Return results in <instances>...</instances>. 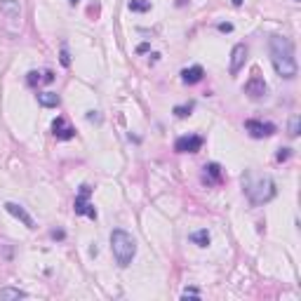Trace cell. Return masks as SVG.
Here are the masks:
<instances>
[{"instance_id": "277c9868", "label": "cell", "mask_w": 301, "mask_h": 301, "mask_svg": "<svg viewBox=\"0 0 301 301\" xmlns=\"http://www.w3.org/2000/svg\"><path fill=\"white\" fill-rule=\"evenodd\" d=\"M90 195H92V188L87 183H83L80 186V193H78V198H75V203H73V210H75V214H85L90 219H97V210L90 205Z\"/></svg>"}, {"instance_id": "83f0119b", "label": "cell", "mask_w": 301, "mask_h": 301, "mask_svg": "<svg viewBox=\"0 0 301 301\" xmlns=\"http://www.w3.org/2000/svg\"><path fill=\"white\" fill-rule=\"evenodd\" d=\"M233 5H236V7L238 5H242V0H233Z\"/></svg>"}, {"instance_id": "7402d4cb", "label": "cell", "mask_w": 301, "mask_h": 301, "mask_svg": "<svg viewBox=\"0 0 301 301\" xmlns=\"http://www.w3.org/2000/svg\"><path fill=\"white\" fill-rule=\"evenodd\" d=\"M87 120H92V122H101V116H99V111H87Z\"/></svg>"}, {"instance_id": "5bb4252c", "label": "cell", "mask_w": 301, "mask_h": 301, "mask_svg": "<svg viewBox=\"0 0 301 301\" xmlns=\"http://www.w3.org/2000/svg\"><path fill=\"white\" fill-rule=\"evenodd\" d=\"M38 104L45 108H57L61 104V99H59V94H54V92H40L38 94Z\"/></svg>"}, {"instance_id": "4316f807", "label": "cell", "mask_w": 301, "mask_h": 301, "mask_svg": "<svg viewBox=\"0 0 301 301\" xmlns=\"http://www.w3.org/2000/svg\"><path fill=\"white\" fill-rule=\"evenodd\" d=\"M149 50H150V47H149V43H141V45H139V47H137V52H139V54H144V52H149Z\"/></svg>"}, {"instance_id": "44dd1931", "label": "cell", "mask_w": 301, "mask_h": 301, "mask_svg": "<svg viewBox=\"0 0 301 301\" xmlns=\"http://www.w3.org/2000/svg\"><path fill=\"white\" fill-rule=\"evenodd\" d=\"M290 155H292V149H280L278 155H275V160H278V162H285L287 158H290Z\"/></svg>"}, {"instance_id": "d6986e66", "label": "cell", "mask_w": 301, "mask_h": 301, "mask_svg": "<svg viewBox=\"0 0 301 301\" xmlns=\"http://www.w3.org/2000/svg\"><path fill=\"white\" fill-rule=\"evenodd\" d=\"M26 83L35 87L38 83H43V73H40V71H31V73H29V78H26Z\"/></svg>"}, {"instance_id": "603a6c76", "label": "cell", "mask_w": 301, "mask_h": 301, "mask_svg": "<svg viewBox=\"0 0 301 301\" xmlns=\"http://www.w3.org/2000/svg\"><path fill=\"white\" fill-rule=\"evenodd\" d=\"M61 64L71 66V57H68V50H66V47H61Z\"/></svg>"}, {"instance_id": "8fae6325", "label": "cell", "mask_w": 301, "mask_h": 301, "mask_svg": "<svg viewBox=\"0 0 301 301\" xmlns=\"http://www.w3.org/2000/svg\"><path fill=\"white\" fill-rule=\"evenodd\" d=\"M52 129H54V137H57V139H61V141L73 139V137H75V129L71 127V125H68L64 118H57V120H54V122H52Z\"/></svg>"}, {"instance_id": "4fadbf2b", "label": "cell", "mask_w": 301, "mask_h": 301, "mask_svg": "<svg viewBox=\"0 0 301 301\" xmlns=\"http://www.w3.org/2000/svg\"><path fill=\"white\" fill-rule=\"evenodd\" d=\"M205 174H207V179H210L212 183H221V181H224L221 165H216V162H207V165H205Z\"/></svg>"}, {"instance_id": "d4e9b609", "label": "cell", "mask_w": 301, "mask_h": 301, "mask_svg": "<svg viewBox=\"0 0 301 301\" xmlns=\"http://www.w3.org/2000/svg\"><path fill=\"white\" fill-rule=\"evenodd\" d=\"M183 297H200V292L193 290V287H188V290H183Z\"/></svg>"}, {"instance_id": "52a82bcc", "label": "cell", "mask_w": 301, "mask_h": 301, "mask_svg": "<svg viewBox=\"0 0 301 301\" xmlns=\"http://www.w3.org/2000/svg\"><path fill=\"white\" fill-rule=\"evenodd\" d=\"M245 61H247V45L238 43L236 47H233V52H231V66H228V73L238 75L240 73V68L245 66Z\"/></svg>"}, {"instance_id": "7c38bea8", "label": "cell", "mask_w": 301, "mask_h": 301, "mask_svg": "<svg viewBox=\"0 0 301 301\" xmlns=\"http://www.w3.org/2000/svg\"><path fill=\"white\" fill-rule=\"evenodd\" d=\"M203 66H191V68H183L181 71V80L186 83V85H195V83H200L203 80Z\"/></svg>"}, {"instance_id": "ffe728a7", "label": "cell", "mask_w": 301, "mask_h": 301, "mask_svg": "<svg viewBox=\"0 0 301 301\" xmlns=\"http://www.w3.org/2000/svg\"><path fill=\"white\" fill-rule=\"evenodd\" d=\"M290 137H299V116H292L290 120Z\"/></svg>"}, {"instance_id": "e0dca14e", "label": "cell", "mask_w": 301, "mask_h": 301, "mask_svg": "<svg viewBox=\"0 0 301 301\" xmlns=\"http://www.w3.org/2000/svg\"><path fill=\"white\" fill-rule=\"evenodd\" d=\"M129 12H149L150 10V0H129Z\"/></svg>"}, {"instance_id": "cb8c5ba5", "label": "cell", "mask_w": 301, "mask_h": 301, "mask_svg": "<svg viewBox=\"0 0 301 301\" xmlns=\"http://www.w3.org/2000/svg\"><path fill=\"white\" fill-rule=\"evenodd\" d=\"M219 31L231 33V31H233V24H228V22H226V24H219Z\"/></svg>"}, {"instance_id": "2e32d148", "label": "cell", "mask_w": 301, "mask_h": 301, "mask_svg": "<svg viewBox=\"0 0 301 301\" xmlns=\"http://www.w3.org/2000/svg\"><path fill=\"white\" fill-rule=\"evenodd\" d=\"M26 292L22 290H14V287H2L0 290V299H24Z\"/></svg>"}, {"instance_id": "9c48e42d", "label": "cell", "mask_w": 301, "mask_h": 301, "mask_svg": "<svg viewBox=\"0 0 301 301\" xmlns=\"http://www.w3.org/2000/svg\"><path fill=\"white\" fill-rule=\"evenodd\" d=\"M5 210H7V212H10V214L14 216V219H19V221H22V224L26 226V228H35V221H33V216L29 214L26 210H24L22 205H17V203H5Z\"/></svg>"}, {"instance_id": "ba28073f", "label": "cell", "mask_w": 301, "mask_h": 301, "mask_svg": "<svg viewBox=\"0 0 301 301\" xmlns=\"http://www.w3.org/2000/svg\"><path fill=\"white\" fill-rule=\"evenodd\" d=\"M245 92H247L252 99H261L266 92H269V85H266V80H264L261 75L254 73L247 83H245Z\"/></svg>"}, {"instance_id": "484cf974", "label": "cell", "mask_w": 301, "mask_h": 301, "mask_svg": "<svg viewBox=\"0 0 301 301\" xmlns=\"http://www.w3.org/2000/svg\"><path fill=\"white\" fill-rule=\"evenodd\" d=\"M50 236H52V238H57V240H64V236H66V233H64V231H52Z\"/></svg>"}, {"instance_id": "6da1fadb", "label": "cell", "mask_w": 301, "mask_h": 301, "mask_svg": "<svg viewBox=\"0 0 301 301\" xmlns=\"http://www.w3.org/2000/svg\"><path fill=\"white\" fill-rule=\"evenodd\" d=\"M269 52H271V61L273 68L280 78L285 80H294L299 73V66H297V57H294V45L287 35H271L269 40Z\"/></svg>"}, {"instance_id": "ac0fdd59", "label": "cell", "mask_w": 301, "mask_h": 301, "mask_svg": "<svg viewBox=\"0 0 301 301\" xmlns=\"http://www.w3.org/2000/svg\"><path fill=\"white\" fill-rule=\"evenodd\" d=\"M191 111H193V104L188 101V104H183V106H174V116H177V118H186V116H191Z\"/></svg>"}, {"instance_id": "30bf717a", "label": "cell", "mask_w": 301, "mask_h": 301, "mask_svg": "<svg viewBox=\"0 0 301 301\" xmlns=\"http://www.w3.org/2000/svg\"><path fill=\"white\" fill-rule=\"evenodd\" d=\"M0 12L12 19V22H19L22 19V5H19V0H0Z\"/></svg>"}, {"instance_id": "5b68a950", "label": "cell", "mask_w": 301, "mask_h": 301, "mask_svg": "<svg viewBox=\"0 0 301 301\" xmlns=\"http://www.w3.org/2000/svg\"><path fill=\"white\" fill-rule=\"evenodd\" d=\"M245 129L249 132V137H254V139H264V137H273L275 134V125L273 122H264V120H247Z\"/></svg>"}, {"instance_id": "9a60e30c", "label": "cell", "mask_w": 301, "mask_h": 301, "mask_svg": "<svg viewBox=\"0 0 301 301\" xmlns=\"http://www.w3.org/2000/svg\"><path fill=\"white\" fill-rule=\"evenodd\" d=\"M210 231L207 228H200V231H195V233H191V242H195L198 247H207L210 245Z\"/></svg>"}, {"instance_id": "3957f363", "label": "cell", "mask_w": 301, "mask_h": 301, "mask_svg": "<svg viewBox=\"0 0 301 301\" xmlns=\"http://www.w3.org/2000/svg\"><path fill=\"white\" fill-rule=\"evenodd\" d=\"M111 252H113V257L118 261V266L127 269L132 264V259H134V254H137V240L129 236L127 231L116 228V231H111Z\"/></svg>"}, {"instance_id": "f546056e", "label": "cell", "mask_w": 301, "mask_h": 301, "mask_svg": "<svg viewBox=\"0 0 301 301\" xmlns=\"http://www.w3.org/2000/svg\"><path fill=\"white\" fill-rule=\"evenodd\" d=\"M294 2H299V0H294Z\"/></svg>"}, {"instance_id": "7a4b0ae2", "label": "cell", "mask_w": 301, "mask_h": 301, "mask_svg": "<svg viewBox=\"0 0 301 301\" xmlns=\"http://www.w3.org/2000/svg\"><path fill=\"white\" fill-rule=\"evenodd\" d=\"M242 193L247 195V200L254 207H259V205L271 203L278 193V188H275V181L269 174H259L254 170H247L242 174Z\"/></svg>"}, {"instance_id": "f1b7e54d", "label": "cell", "mask_w": 301, "mask_h": 301, "mask_svg": "<svg viewBox=\"0 0 301 301\" xmlns=\"http://www.w3.org/2000/svg\"><path fill=\"white\" fill-rule=\"evenodd\" d=\"M68 2H71V5H78V2H80V0H68Z\"/></svg>"}, {"instance_id": "8992f818", "label": "cell", "mask_w": 301, "mask_h": 301, "mask_svg": "<svg viewBox=\"0 0 301 301\" xmlns=\"http://www.w3.org/2000/svg\"><path fill=\"white\" fill-rule=\"evenodd\" d=\"M203 149V137L198 134H188V137H179L174 141V150L177 153H198Z\"/></svg>"}]
</instances>
